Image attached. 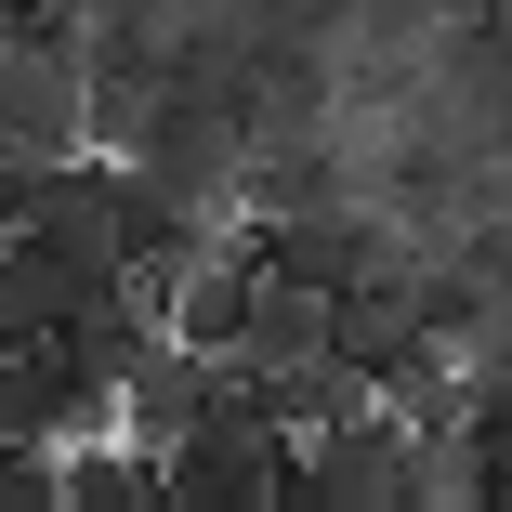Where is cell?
Returning <instances> with one entry per match:
<instances>
[{
  "label": "cell",
  "instance_id": "6da1fadb",
  "mask_svg": "<svg viewBox=\"0 0 512 512\" xmlns=\"http://www.w3.org/2000/svg\"><path fill=\"white\" fill-rule=\"evenodd\" d=\"M158 499L171 512H237V499H289V421L263 381H211V407L158 447Z\"/></svg>",
  "mask_w": 512,
  "mask_h": 512
},
{
  "label": "cell",
  "instance_id": "7a4b0ae2",
  "mask_svg": "<svg viewBox=\"0 0 512 512\" xmlns=\"http://www.w3.org/2000/svg\"><path fill=\"white\" fill-rule=\"evenodd\" d=\"M0 145L14 158L92 145V40L79 27H40V14L0 27Z\"/></svg>",
  "mask_w": 512,
  "mask_h": 512
},
{
  "label": "cell",
  "instance_id": "3957f363",
  "mask_svg": "<svg viewBox=\"0 0 512 512\" xmlns=\"http://www.w3.org/2000/svg\"><path fill=\"white\" fill-rule=\"evenodd\" d=\"M289 499L316 512H394L407 499V407H342V421H302L289 434Z\"/></svg>",
  "mask_w": 512,
  "mask_h": 512
},
{
  "label": "cell",
  "instance_id": "277c9868",
  "mask_svg": "<svg viewBox=\"0 0 512 512\" xmlns=\"http://www.w3.org/2000/svg\"><path fill=\"white\" fill-rule=\"evenodd\" d=\"M211 381H224V355H197L184 329H145V355L119 368V434L132 447H171L197 407H211Z\"/></svg>",
  "mask_w": 512,
  "mask_h": 512
},
{
  "label": "cell",
  "instance_id": "5b68a950",
  "mask_svg": "<svg viewBox=\"0 0 512 512\" xmlns=\"http://www.w3.org/2000/svg\"><path fill=\"white\" fill-rule=\"evenodd\" d=\"M302 355H329V289L316 276H289V263H263V289H250V329H237V381H289Z\"/></svg>",
  "mask_w": 512,
  "mask_h": 512
},
{
  "label": "cell",
  "instance_id": "8992f818",
  "mask_svg": "<svg viewBox=\"0 0 512 512\" xmlns=\"http://www.w3.org/2000/svg\"><path fill=\"white\" fill-rule=\"evenodd\" d=\"M53 499H79V512H145L158 499V447H53Z\"/></svg>",
  "mask_w": 512,
  "mask_h": 512
},
{
  "label": "cell",
  "instance_id": "52a82bcc",
  "mask_svg": "<svg viewBox=\"0 0 512 512\" xmlns=\"http://www.w3.org/2000/svg\"><path fill=\"white\" fill-rule=\"evenodd\" d=\"M486 512H512V447H486Z\"/></svg>",
  "mask_w": 512,
  "mask_h": 512
}]
</instances>
